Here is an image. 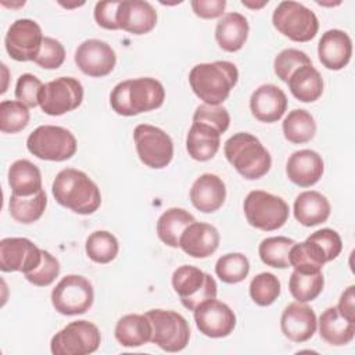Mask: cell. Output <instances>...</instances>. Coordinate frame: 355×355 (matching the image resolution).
I'll list each match as a JSON object with an SVG mask.
<instances>
[{"mask_svg": "<svg viewBox=\"0 0 355 355\" xmlns=\"http://www.w3.org/2000/svg\"><path fill=\"white\" fill-rule=\"evenodd\" d=\"M194 216L183 208H169L166 209L157 222L158 239L168 247L178 248L179 240L184 229L193 223Z\"/></svg>", "mask_w": 355, "mask_h": 355, "instance_id": "obj_32", "label": "cell"}, {"mask_svg": "<svg viewBox=\"0 0 355 355\" xmlns=\"http://www.w3.org/2000/svg\"><path fill=\"white\" fill-rule=\"evenodd\" d=\"M60 273V262L49 251L42 250L40 263L31 272L25 273V279L37 287L50 286Z\"/></svg>", "mask_w": 355, "mask_h": 355, "instance_id": "obj_44", "label": "cell"}, {"mask_svg": "<svg viewBox=\"0 0 355 355\" xmlns=\"http://www.w3.org/2000/svg\"><path fill=\"white\" fill-rule=\"evenodd\" d=\"M330 202L319 191L306 190L297 196L294 201V216L304 226H316L330 216Z\"/></svg>", "mask_w": 355, "mask_h": 355, "instance_id": "obj_27", "label": "cell"}, {"mask_svg": "<svg viewBox=\"0 0 355 355\" xmlns=\"http://www.w3.org/2000/svg\"><path fill=\"white\" fill-rule=\"evenodd\" d=\"M43 37L42 28L36 21L21 18L14 21L6 33V50L15 61H35Z\"/></svg>", "mask_w": 355, "mask_h": 355, "instance_id": "obj_14", "label": "cell"}, {"mask_svg": "<svg viewBox=\"0 0 355 355\" xmlns=\"http://www.w3.org/2000/svg\"><path fill=\"white\" fill-rule=\"evenodd\" d=\"M65 61V49L57 39L44 36L33 62L44 69H57Z\"/></svg>", "mask_w": 355, "mask_h": 355, "instance_id": "obj_45", "label": "cell"}, {"mask_svg": "<svg viewBox=\"0 0 355 355\" xmlns=\"http://www.w3.org/2000/svg\"><path fill=\"white\" fill-rule=\"evenodd\" d=\"M196 326L207 337H227L236 327V315L230 306L216 298L207 300L194 309Z\"/></svg>", "mask_w": 355, "mask_h": 355, "instance_id": "obj_15", "label": "cell"}, {"mask_svg": "<svg viewBox=\"0 0 355 355\" xmlns=\"http://www.w3.org/2000/svg\"><path fill=\"white\" fill-rule=\"evenodd\" d=\"M248 21L240 12H227L216 24L215 39L219 47L227 53L239 51L248 37Z\"/></svg>", "mask_w": 355, "mask_h": 355, "instance_id": "obj_25", "label": "cell"}, {"mask_svg": "<svg viewBox=\"0 0 355 355\" xmlns=\"http://www.w3.org/2000/svg\"><path fill=\"white\" fill-rule=\"evenodd\" d=\"M146 316L153 327L151 343L166 352H179L187 347L190 326L180 313L169 309H151L146 312Z\"/></svg>", "mask_w": 355, "mask_h": 355, "instance_id": "obj_9", "label": "cell"}, {"mask_svg": "<svg viewBox=\"0 0 355 355\" xmlns=\"http://www.w3.org/2000/svg\"><path fill=\"white\" fill-rule=\"evenodd\" d=\"M26 148L31 154L43 161H67L76 153L75 136L62 126H37L26 139Z\"/></svg>", "mask_w": 355, "mask_h": 355, "instance_id": "obj_5", "label": "cell"}, {"mask_svg": "<svg viewBox=\"0 0 355 355\" xmlns=\"http://www.w3.org/2000/svg\"><path fill=\"white\" fill-rule=\"evenodd\" d=\"M190 4L194 14L204 19L219 18L226 8L225 0H193Z\"/></svg>", "mask_w": 355, "mask_h": 355, "instance_id": "obj_48", "label": "cell"}, {"mask_svg": "<svg viewBox=\"0 0 355 355\" xmlns=\"http://www.w3.org/2000/svg\"><path fill=\"white\" fill-rule=\"evenodd\" d=\"M319 334L330 345L341 347L354 340L355 322L340 313L337 306L324 309L319 318Z\"/></svg>", "mask_w": 355, "mask_h": 355, "instance_id": "obj_26", "label": "cell"}, {"mask_svg": "<svg viewBox=\"0 0 355 355\" xmlns=\"http://www.w3.org/2000/svg\"><path fill=\"white\" fill-rule=\"evenodd\" d=\"M280 280L270 272L258 273L250 283V297L259 306L272 305L280 295Z\"/></svg>", "mask_w": 355, "mask_h": 355, "instance_id": "obj_40", "label": "cell"}, {"mask_svg": "<svg viewBox=\"0 0 355 355\" xmlns=\"http://www.w3.org/2000/svg\"><path fill=\"white\" fill-rule=\"evenodd\" d=\"M247 222L259 230L272 232L280 229L288 219V204L279 196L263 190H252L244 200Z\"/></svg>", "mask_w": 355, "mask_h": 355, "instance_id": "obj_6", "label": "cell"}, {"mask_svg": "<svg viewBox=\"0 0 355 355\" xmlns=\"http://www.w3.org/2000/svg\"><path fill=\"white\" fill-rule=\"evenodd\" d=\"M309 64H312V61L306 53L298 49H284L275 57L273 69L280 80L287 82L295 69Z\"/></svg>", "mask_w": 355, "mask_h": 355, "instance_id": "obj_42", "label": "cell"}, {"mask_svg": "<svg viewBox=\"0 0 355 355\" xmlns=\"http://www.w3.org/2000/svg\"><path fill=\"white\" fill-rule=\"evenodd\" d=\"M119 1H98L94 6V19L98 26L110 31L119 29L116 22Z\"/></svg>", "mask_w": 355, "mask_h": 355, "instance_id": "obj_47", "label": "cell"}, {"mask_svg": "<svg viewBox=\"0 0 355 355\" xmlns=\"http://www.w3.org/2000/svg\"><path fill=\"white\" fill-rule=\"evenodd\" d=\"M83 101L82 83L71 76H60L43 85L39 94L42 111L51 116H60L76 110Z\"/></svg>", "mask_w": 355, "mask_h": 355, "instance_id": "obj_13", "label": "cell"}, {"mask_svg": "<svg viewBox=\"0 0 355 355\" xmlns=\"http://www.w3.org/2000/svg\"><path fill=\"white\" fill-rule=\"evenodd\" d=\"M239 80L237 67L230 61L197 64L189 73L194 94L209 105H220Z\"/></svg>", "mask_w": 355, "mask_h": 355, "instance_id": "obj_3", "label": "cell"}, {"mask_svg": "<svg viewBox=\"0 0 355 355\" xmlns=\"http://www.w3.org/2000/svg\"><path fill=\"white\" fill-rule=\"evenodd\" d=\"M116 22L122 31H126L132 35H144L155 28L157 11L148 1H119Z\"/></svg>", "mask_w": 355, "mask_h": 355, "instance_id": "obj_20", "label": "cell"}, {"mask_svg": "<svg viewBox=\"0 0 355 355\" xmlns=\"http://www.w3.org/2000/svg\"><path fill=\"white\" fill-rule=\"evenodd\" d=\"M318 55L323 67L330 71H340L351 60L352 40L341 29H329L318 43Z\"/></svg>", "mask_w": 355, "mask_h": 355, "instance_id": "obj_21", "label": "cell"}, {"mask_svg": "<svg viewBox=\"0 0 355 355\" xmlns=\"http://www.w3.org/2000/svg\"><path fill=\"white\" fill-rule=\"evenodd\" d=\"M283 135L293 144L308 143L316 133L315 118L306 110H293L283 121Z\"/></svg>", "mask_w": 355, "mask_h": 355, "instance_id": "obj_34", "label": "cell"}, {"mask_svg": "<svg viewBox=\"0 0 355 355\" xmlns=\"http://www.w3.org/2000/svg\"><path fill=\"white\" fill-rule=\"evenodd\" d=\"M94 301L92 283L80 275H68L62 277L51 291V304L54 309L67 316L86 313Z\"/></svg>", "mask_w": 355, "mask_h": 355, "instance_id": "obj_10", "label": "cell"}, {"mask_svg": "<svg viewBox=\"0 0 355 355\" xmlns=\"http://www.w3.org/2000/svg\"><path fill=\"white\" fill-rule=\"evenodd\" d=\"M273 26L293 42L312 40L319 31L318 17L312 10L298 1H282L272 15Z\"/></svg>", "mask_w": 355, "mask_h": 355, "instance_id": "obj_7", "label": "cell"}, {"mask_svg": "<svg viewBox=\"0 0 355 355\" xmlns=\"http://www.w3.org/2000/svg\"><path fill=\"white\" fill-rule=\"evenodd\" d=\"M61 6H64V7H67V8H71V7H79V6H82L83 3H75V4H64V3H60Z\"/></svg>", "mask_w": 355, "mask_h": 355, "instance_id": "obj_51", "label": "cell"}, {"mask_svg": "<svg viewBox=\"0 0 355 355\" xmlns=\"http://www.w3.org/2000/svg\"><path fill=\"white\" fill-rule=\"evenodd\" d=\"M55 201L75 214L90 215L101 205L98 186L82 171L65 168L60 171L51 186Z\"/></svg>", "mask_w": 355, "mask_h": 355, "instance_id": "obj_1", "label": "cell"}, {"mask_svg": "<svg viewBox=\"0 0 355 355\" xmlns=\"http://www.w3.org/2000/svg\"><path fill=\"white\" fill-rule=\"evenodd\" d=\"M306 241L313 247V250L316 251V254H319L320 259L324 263L336 259L343 250V241L340 234L329 227L316 230L306 237Z\"/></svg>", "mask_w": 355, "mask_h": 355, "instance_id": "obj_41", "label": "cell"}, {"mask_svg": "<svg viewBox=\"0 0 355 355\" xmlns=\"http://www.w3.org/2000/svg\"><path fill=\"white\" fill-rule=\"evenodd\" d=\"M223 151L232 166L248 180H257L265 176L272 166V157L258 137L247 132H239L230 136Z\"/></svg>", "mask_w": 355, "mask_h": 355, "instance_id": "obj_4", "label": "cell"}, {"mask_svg": "<svg viewBox=\"0 0 355 355\" xmlns=\"http://www.w3.org/2000/svg\"><path fill=\"white\" fill-rule=\"evenodd\" d=\"M85 251L93 262L108 263L116 258L119 244L112 233L107 230H96L86 239Z\"/></svg>", "mask_w": 355, "mask_h": 355, "instance_id": "obj_36", "label": "cell"}, {"mask_svg": "<svg viewBox=\"0 0 355 355\" xmlns=\"http://www.w3.org/2000/svg\"><path fill=\"white\" fill-rule=\"evenodd\" d=\"M220 146V133L215 129L194 123L190 126L186 136V148L189 155L200 162L208 161L215 157Z\"/></svg>", "mask_w": 355, "mask_h": 355, "instance_id": "obj_29", "label": "cell"}, {"mask_svg": "<svg viewBox=\"0 0 355 355\" xmlns=\"http://www.w3.org/2000/svg\"><path fill=\"white\" fill-rule=\"evenodd\" d=\"M241 4H243V6H245V7H250V8H255V10H258V8H262L263 6H266V4H268V0H263V1H261V3H250V1H247V0H243V1H241Z\"/></svg>", "mask_w": 355, "mask_h": 355, "instance_id": "obj_50", "label": "cell"}, {"mask_svg": "<svg viewBox=\"0 0 355 355\" xmlns=\"http://www.w3.org/2000/svg\"><path fill=\"white\" fill-rule=\"evenodd\" d=\"M219 241L220 236L215 226L194 220L182 233L179 247L193 258H208L218 250Z\"/></svg>", "mask_w": 355, "mask_h": 355, "instance_id": "obj_22", "label": "cell"}, {"mask_svg": "<svg viewBox=\"0 0 355 355\" xmlns=\"http://www.w3.org/2000/svg\"><path fill=\"white\" fill-rule=\"evenodd\" d=\"M318 319L311 306L304 302L288 304L280 318L282 333L294 343H305L313 337Z\"/></svg>", "mask_w": 355, "mask_h": 355, "instance_id": "obj_18", "label": "cell"}, {"mask_svg": "<svg viewBox=\"0 0 355 355\" xmlns=\"http://www.w3.org/2000/svg\"><path fill=\"white\" fill-rule=\"evenodd\" d=\"M294 244L295 241L293 239L284 236L266 237L261 241L258 247V254L265 265L277 269H286L290 266L288 254Z\"/></svg>", "mask_w": 355, "mask_h": 355, "instance_id": "obj_35", "label": "cell"}, {"mask_svg": "<svg viewBox=\"0 0 355 355\" xmlns=\"http://www.w3.org/2000/svg\"><path fill=\"white\" fill-rule=\"evenodd\" d=\"M226 198L223 180L214 173H202L194 180L190 189V200L196 209L204 214L218 211Z\"/></svg>", "mask_w": 355, "mask_h": 355, "instance_id": "obj_24", "label": "cell"}, {"mask_svg": "<svg viewBox=\"0 0 355 355\" xmlns=\"http://www.w3.org/2000/svg\"><path fill=\"white\" fill-rule=\"evenodd\" d=\"M287 96L276 85L266 83L257 87L250 98V108L255 119L273 123L277 122L287 110Z\"/></svg>", "mask_w": 355, "mask_h": 355, "instance_id": "obj_19", "label": "cell"}, {"mask_svg": "<svg viewBox=\"0 0 355 355\" xmlns=\"http://www.w3.org/2000/svg\"><path fill=\"white\" fill-rule=\"evenodd\" d=\"M47 205V196L44 190L32 196H15L11 194L8 201V211L14 220L29 225L42 218Z\"/></svg>", "mask_w": 355, "mask_h": 355, "instance_id": "obj_33", "label": "cell"}, {"mask_svg": "<svg viewBox=\"0 0 355 355\" xmlns=\"http://www.w3.org/2000/svg\"><path fill=\"white\" fill-rule=\"evenodd\" d=\"M324 279L322 272L304 273L294 270L288 280V290L298 302L313 301L323 290Z\"/></svg>", "mask_w": 355, "mask_h": 355, "instance_id": "obj_37", "label": "cell"}, {"mask_svg": "<svg viewBox=\"0 0 355 355\" xmlns=\"http://www.w3.org/2000/svg\"><path fill=\"white\" fill-rule=\"evenodd\" d=\"M42 87L43 83L39 78L32 73H22L15 85V97L26 107L35 108L39 105V94Z\"/></svg>", "mask_w": 355, "mask_h": 355, "instance_id": "obj_46", "label": "cell"}, {"mask_svg": "<svg viewBox=\"0 0 355 355\" xmlns=\"http://www.w3.org/2000/svg\"><path fill=\"white\" fill-rule=\"evenodd\" d=\"M287 85L291 94L302 103H313L323 93L322 75L312 64L295 69L288 78Z\"/></svg>", "mask_w": 355, "mask_h": 355, "instance_id": "obj_30", "label": "cell"}, {"mask_svg": "<svg viewBox=\"0 0 355 355\" xmlns=\"http://www.w3.org/2000/svg\"><path fill=\"white\" fill-rule=\"evenodd\" d=\"M324 171L322 157L313 150H300L293 153L286 165L287 178L300 187H311L316 184Z\"/></svg>", "mask_w": 355, "mask_h": 355, "instance_id": "obj_23", "label": "cell"}, {"mask_svg": "<svg viewBox=\"0 0 355 355\" xmlns=\"http://www.w3.org/2000/svg\"><path fill=\"white\" fill-rule=\"evenodd\" d=\"M8 184L15 196H32L42 190L40 169L29 159H17L8 169Z\"/></svg>", "mask_w": 355, "mask_h": 355, "instance_id": "obj_31", "label": "cell"}, {"mask_svg": "<svg viewBox=\"0 0 355 355\" xmlns=\"http://www.w3.org/2000/svg\"><path fill=\"white\" fill-rule=\"evenodd\" d=\"M250 272V262L244 254L230 252L222 255L215 265L216 276L227 284L243 282Z\"/></svg>", "mask_w": 355, "mask_h": 355, "instance_id": "obj_38", "label": "cell"}, {"mask_svg": "<svg viewBox=\"0 0 355 355\" xmlns=\"http://www.w3.org/2000/svg\"><path fill=\"white\" fill-rule=\"evenodd\" d=\"M165 100L162 83L154 78H136L119 82L110 94L111 108L122 116H133L157 110Z\"/></svg>", "mask_w": 355, "mask_h": 355, "instance_id": "obj_2", "label": "cell"}, {"mask_svg": "<svg viewBox=\"0 0 355 355\" xmlns=\"http://www.w3.org/2000/svg\"><path fill=\"white\" fill-rule=\"evenodd\" d=\"M355 286H349L340 297L337 309L343 316L355 322Z\"/></svg>", "mask_w": 355, "mask_h": 355, "instance_id": "obj_49", "label": "cell"}, {"mask_svg": "<svg viewBox=\"0 0 355 355\" xmlns=\"http://www.w3.org/2000/svg\"><path fill=\"white\" fill-rule=\"evenodd\" d=\"M193 122L209 126L222 135L227 130L230 125V115L227 110L222 105L201 104L194 111Z\"/></svg>", "mask_w": 355, "mask_h": 355, "instance_id": "obj_43", "label": "cell"}, {"mask_svg": "<svg viewBox=\"0 0 355 355\" xmlns=\"http://www.w3.org/2000/svg\"><path fill=\"white\" fill-rule=\"evenodd\" d=\"M29 107L18 100H4L0 103V130L3 133H18L29 123Z\"/></svg>", "mask_w": 355, "mask_h": 355, "instance_id": "obj_39", "label": "cell"}, {"mask_svg": "<svg viewBox=\"0 0 355 355\" xmlns=\"http://www.w3.org/2000/svg\"><path fill=\"white\" fill-rule=\"evenodd\" d=\"M42 261V250L25 237H6L0 241V269L3 272L33 270Z\"/></svg>", "mask_w": 355, "mask_h": 355, "instance_id": "obj_16", "label": "cell"}, {"mask_svg": "<svg viewBox=\"0 0 355 355\" xmlns=\"http://www.w3.org/2000/svg\"><path fill=\"white\" fill-rule=\"evenodd\" d=\"M172 287L189 311H194L207 300L216 298L218 293L215 279L191 265H182L173 270Z\"/></svg>", "mask_w": 355, "mask_h": 355, "instance_id": "obj_8", "label": "cell"}, {"mask_svg": "<svg viewBox=\"0 0 355 355\" xmlns=\"http://www.w3.org/2000/svg\"><path fill=\"white\" fill-rule=\"evenodd\" d=\"M133 139L140 161L153 169L168 166L173 158V141L162 129L140 123L135 128Z\"/></svg>", "mask_w": 355, "mask_h": 355, "instance_id": "obj_12", "label": "cell"}, {"mask_svg": "<svg viewBox=\"0 0 355 355\" xmlns=\"http://www.w3.org/2000/svg\"><path fill=\"white\" fill-rule=\"evenodd\" d=\"M75 64L87 76L103 78L112 72L116 64L114 49L100 39L82 42L75 51Z\"/></svg>", "mask_w": 355, "mask_h": 355, "instance_id": "obj_17", "label": "cell"}, {"mask_svg": "<svg viewBox=\"0 0 355 355\" xmlns=\"http://www.w3.org/2000/svg\"><path fill=\"white\" fill-rule=\"evenodd\" d=\"M116 341L126 348H136L151 341L153 327L150 319L144 315L129 313L122 316L115 326Z\"/></svg>", "mask_w": 355, "mask_h": 355, "instance_id": "obj_28", "label": "cell"}, {"mask_svg": "<svg viewBox=\"0 0 355 355\" xmlns=\"http://www.w3.org/2000/svg\"><path fill=\"white\" fill-rule=\"evenodd\" d=\"M101 334L89 320H75L55 333L50 341L54 355H87L98 349Z\"/></svg>", "mask_w": 355, "mask_h": 355, "instance_id": "obj_11", "label": "cell"}]
</instances>
